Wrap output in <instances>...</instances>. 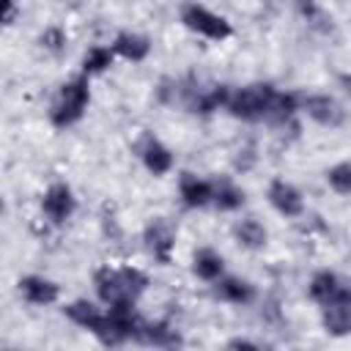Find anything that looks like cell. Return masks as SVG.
<instances>
[{
  "mask_svg": "<svg viewBox=\"0 0 351 351\" xmlns=\"http://www.w3.org/2000/svg\"><path fill=\"white\" fill-rule=\"evenodd\" d=\"M96 302L104 307H118V304H137L143 293L151 285V277L145 269L134 263H121V266H99L90 274Z\"/></svg>",
  "mask_w": 351,
  "mask_h": 351,
  "instance_id": "6da1fadb",
  "label": "cell"
},
{
  "mask_svg": "<svg viewBox=\"0 0 351 351\" xmlns=\"http://www.w3.org/2000/svg\"><path fill=\"white\" fill-rule=\"evenodd\" d=\"M88 107H90V77L74 74L58 85L47 118L55 129H71L85 118Z\"/></svg>",
  "mask_w": 351,
  "mask_h": 351,
  "instance_id": "7a4b0ae2",
  "label": "cell"
},
{
  "mask_svg": "<svg viewBox=\"0 0 351 351\" xmlns=\"http://www.w3.org/2000/svg\"><path fill=\"white\" fill-rule=\"evenodd\" d=\"M277 90L280 88H274L271 82H263V80L239 85V88L230 90V99H228V110L225 112L230 118L241 121V123H266Z\"/></svg>",
  "mask_w": 351,
  "mask_h": 351,
  "instance_id": "3957f363",
  "label": "cell"
},
{
  "mask_svg": "<svg viewBox=\"0 0 351 351\" xmlns=\"http://www.w3.org/2000/svg\"><path fill=\"white\" fill-rule=\"evenodd\" d=\"M178 19L189 33H195V36H200L206 41H214V44H222V41H228L233 36L230 19L225 14L203 5V3H184L178 8Z\"/></svg>",
  "mask_w": 351,
  "mask_h": 351,
  "instance_id": "277c9868",
  "label": "cell"
},
{
  "mask_svg": "<svg viewBox=\"0 0 351 351\" xmlns=\"http://www.w3.org/2000/svg\"><path fill=\"white\" fill-rule=\"evenodd\" d=\"M299 112L321 129H340L346 123V107L340 104V99H335L332 93H321V90L302 93Z\"/></svg>",
  "mask_w": 351,
  "mask_h": 351,
  "instance_id": "5b68a950",
  "label": "cell"
},
{
  "mask_svg": "<svg viewBox=\"0 0 351 351\" xmlns=\"http://www.w3.org/2000/svg\"><path fill=\"white\" fill-rule=\"evenodd\" d=\"M38 208H41V217H44L49 225L60 228V225H66V222L77 214V192L71 189L69 181H52V184L41 192Z\"/></svg>",
  "mask_w": 351,
  "mask_h": 351,
  "instance_id": "8992f818",
  "label": "cell"
},
{
  "mask_svg": "<svg viewBox=\"0 0 351 351\" xmlns=\"http://www.w3.org/2000/svg\"><path fill=\"white\" fill-rule=\"evenodd\" d=\"M266 203L271 206L274 214H280L282 219H302L307 214V200H304V192L282 178V176H274L269 184H266Z\"/></svg>",
  "mask_w": 351,
  "mask_h": 351,
  "instance_id": "52a82bcc",
  "label": "cell"
},
{
  "mask_svg": "<svg viewBox=\"0 0 351 351\" xmlns=\"http://www.w3.org/2000/svg\"><path fill=\"white\" fill-rule=\"evenodd\" d=\"M143 244H145L148 255H151L159 266H170L173 252H176V228H173L165 217H154V219L143 228Z\"/></svg>",
  "mask_w": 351,
  "mask_h": 351,
  "instance_id": "ba28073f",
  "label": "cell"
},
{
  "mask_svg": "<svg viewBox=\"0 0 351 351\" xmlns=\"http://www.w3.org/2000/svg\"><path fill=\"white\" fill-rule=\"evenodd\" d=\"M16 293L30 307H52L60 302V285L44 274H22L16 280Z\"/></svg>",
  "mask_w": 351,
  "mask_h": 351,
  "instance_id": "9c48e42d",
  "label": "cell"
},
{
  "mask_svg": "<svg viewBox=\"0 0 351 351\" xmlns=\"http://www.w3.org/2000/svg\"><path fill=\"white\" fill-rule=\"evenodd\" d=\"M60 310H63V315H66L74 326H80V329L90 332L96 340H99V335L104 332V324H107V307H104V304H99V302H93V299L80 296V299L66 302Z\"/></svg>",
  "mask_w": 351,
  "mask_h": 351,
  "instance_id": "30bf717a",
  "label": "cell"
},
{
  "mask_svg": "<svg viewBox=\"0 0 351 351\" xmlns=\"http://www.w3.org/2000/svg\"><path fill=\"white\" fill-rule=\"evenodd\" d=\"M137 343L140 346H148V348H156V351H181L184 335L167 318H154V321H145L143 318L140 332H137Z\"/></svg>",
  "mask_w": 351,
  "mask_h": 351,
  "instance_id": "8fae6325",
  "label": "cell"
},
{
  "mask_svg": "<svg viewBox=\"0 0 351 351\" xmlns=\"http://www.w3.org/2000/svg\"><path fill=\"white\" fill-rule=\"evenodd\" d=\"M211 293L217 302L230 304V307H247L258 299V288L252 280L241 277V274H225L219 282L211 285Z\"/></svg>",
  "mask_w": 351,
  "mask_h": 351,
  "instance_id": "7c38bea8",
  "label": "cell"
},
{
  "mask_svg": "<svg viewBox=\"0 0 351 351\" xmlns=\"http://www.w3.org/2000/svg\"><path fill=\"white\" fill-rule=\"evenodd\" d=\"M140 162H143V167L154 178H165V176H170L176 170V154H173V148L165 140L154 137V134H145V140L140 145Z\"/></svg>",
  "mask_w": 351,
  "mask_h": 351,
  "instance_id": "4fadbf2b",
  "label": "cell"
},
{
  "mask_svg": "<svg viewBox=\"0 0 351 351\" xmlns=\"http://www.w3.org/2000/svg\"><path fill=\"white\" fill-rule=\"evenodd\" d=\"M178 200L184 208L189 211H200V208H208L211 200H214V181L197 176V173H189L184 170L178 176Z\"/></svg>",
  "mask_w": 351,
  "mask_h": 351,
  "instance_id": "5bb4252c",
  "label": "cell"
},
{
  "mask_svg": "<svg viewBox=\"0 0 351 351\" xmlns=\"http://www.w3.org/2000/svg\"><path fill=\"white\" fill-rule=\"evenodd\" d=\"M110 47H112L115 58H118V60H126V63H145V60L151 58V49H154L151 38H148L145 33L129 30V27H126V30H118V33L112 36Z\"/></svg>",
  "mask_w": 351,
  "mask_h": 351,
  "instance_id": "9a60e30c",
  "label": "cell"
},
{
  "mask_svg": "<svg viewBox=\"0 0 351 351\" xmlns=\"http://www.w3.org/2000/svg\"><path fill=\"white\" fill-rule=\"evenodd\" d=\"M189 269H192V274H195L200 282H208V285L219 282V280L228 274V271H225V255H222L219 250H214V247H197V250L192 252Z\"/></svg>",
  "mask_w": 351,
  "mask_h": 351,
  "instance_id": "2e32d148",
  "label": "cell"
},
{
  "mask_svg": "<svg viewBox=\"0 0 351 351\" xmlns=\"http://www.w3.org/2000/svg\"><path fill=\"white\" fill-rule=\"evenodd\" d=\"M230 236L241 250H250V252H258V250H263L269 244V228L252 214L239 217L233 222V228H230Z\"/></svg>",
  "mask_w": 351,
  "mask_h": 351,
  "instance_id": "e0dca14e",
  "label": "cell"
},
{
  "mask_svg": "<svg viewBox=\"0 0 351 351\" xmlns=\"http://www.w3.org/2000/svg\"><path fill=\"white\" fill-rule=\"evenodd\" d=\"M340 288H343V280H340L337 271H332V269H318V271H313V277L307 280V299H310L313 304L324 307V304H329V302L335 299V293H337Z\"/></svg>",
  "mask_w": 351,
  "mask_h": 351,
  "instance_id": "ac0fdd59",
  "label": "cell"
},
{
  "mask_svg": "<svg viewBox=\"0 0 351 351\" xmlns=\"http://www.w3.org/2000/svg\"><path fill=\"white\" fill-rule=\"evenodd\" d=\"M244 203H247L244 186H239V184L230 181V178L214 181V200H211V208H217L219 214H236V211L244 208Z\"/></svg>",
  "mask_w": 351,
  "mask_h": 351,
  "instance_id": "d6986e66",
  "label": "cell"
},
{
  "mask_svg": "<svg viewBox=\"0 0 351 351\" xmlns=\"http://www.w3.org/2000/svg\"><path fill=\"white\" fill-rule=\"evenodd\" d=\"M115 60L118 58H115V52H112L110 44H93V47L85 49V55L80 60V74H85V77H101L104 71H110L115 66Z\"/></svg>",
  "mask_w": 351,
  "mask_h": 351,
  "instance_id": "ffe728a7",
  "label": "cell"
},
{
  "mask_svg": "<svg viewBox=\"0 0 351 351\" xmlns=\"http://www.w3.org/2000/svg\"><path fill=\"white\" fill-rule=\"evenodd\" d=\"M299 99H302V93H293V90H277L266 123H271V126H288L296 115H302V112H299Z\"/></svg>",
  "mask_w": 351,
  "mask_h": 351,
  "instance_id": "44dd1931",
  "label": "cell"
},
{
  "mask_svg": "<svg viewBox=\"0 0 351 351\" xmlns=\"http://www.w3.org/2000/svg\"><path fill=\"white\" fill-rule=\"evenodd\" d=\"M318 310H321V329H324L329 337L340 340V337H348V335H351V315H348L346 310H340V307H335V304H324V307H318Z\"/></svg>",
  "mask_w": 351,
  "mask_h": 351,
  "instance_id": "7402d4cb",
  "label": "cell"
},
{
  "mask_svg": "<svg viewBox=\"0 0 351 351\" xmlns=\"http://www.w3.org/2000/svg\"><path fill=\"white\" fill-rule=\"evenodd\" d=\"M324 181H326V186L337 197H348L351 195V162L348 159H340V162L329 165L324 170Z\"/></svg>",
  "mask_w": 351,
  "mask_h": 351,
  "instance_id": "603a6c76",
  "label": "cell"
},
{
  "mask_svg": "<svg viewBox=\"0 0 351 351\" xmlns=\"http://www.w3.org/2000/svg\"><path fill=\"white\" fill-rule=\"evenodd\" d=\"M38 47H41L44 52H49V55H60V52H66V47H69V36H66V30H63L60 25H47V27L38 33Z\"/></svg>",
  "mask_w": 351,
  "mask_h": 351,
  "instance_id": "cb8c5ba5",
  "label": "cell"
},
{
  "mask_svg": "<svg viewBox=\"0 0 351 351\" xmlns=\"http://www.w3.org/2000/svg\"><path fill=\"white\" fill-rule=\"evenodd\" d=\"M222 351H263V348L250 337H230Z\"/></svg>",
  "mask_w": 351,
  "mask_h": 351,
  "instance_id": "d4e9b609",
  "label": "cell"
},
{
  "mask_svg": "<svg viewBox=\"0 0 351 351\" xmlns=\"http://www.w3.org/2000/svg\"><path fill=\"white\" fill-rule=\"evenodd\" d=\"M329 304H335V307H340V310H346V313L351 315V285L343 282V288L335 293V299H332Z\"/></svg>",
  "mask_w": 351,
  "mask_h": 351,
  "instance_id": "484cf974",
  "label": "cell"
},
{
  "mask_svg": "<svg viewBox=\"0 0 351 351\" xmlns=\"http://www.w3.org/2000/svg\"><path fill=\"white\" fill-rule=\"evenodd\" d=\"M16 14H19V8H16V5H8V8H5V16H3V25H11Z\"/></svg>",
  "mask_w": 351,
  "mask_h": 351,
  "instance_id": "4316f807",
  "label": "cell"
},
{
  "mask_svg": "<svg viewBox=\"0 0 351 351\" xmlns=\"http://www.w3.org/2000/svg\"><path fill=\"white\" fill-rule=\"evenodd\" d=\"M340 82H343V85H346V90L351 93V74H343V77H340Z\"/></svg>",
  "mask_w": 351,
  "mask_h": 351,
  "instance_id": "83f0119b",
  "label": "cell"
}]
</instances>
